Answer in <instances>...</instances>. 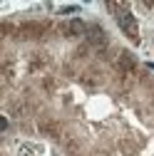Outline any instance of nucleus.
Listing matches in <instances>:
<instances>
[{"label":"nucleus","instance_id":"423d86ee","mask_svg":"<svg viewBox=\"0 0 154 156\" xmlns=\"http://www.w3.org/2000/svg\"><path fill=\"white\" fill-rule=\"evenodd\" d=\"M147 67H149V69H154V62H147Z\"/></svg>","mask_w":154,"mask_h":156},{"label":"nucleus","instance_id":"7ed1b4c3","mask_svg":"<svg viewBox=\"0 0 154 156\" xmlns=\"http://www.w3.org/2000/svg\"><path fill=\"white\" fill-rule=\"evenodd\" d=\"M65 32H67V35H72V37H80V35H87V25L80 20V17H75V20H70V23H67Z\"/></svg>","mask_w":154,"mask_h":156},{"label":"nucleus","instance_id":"f257e3e1","mask_svg":"<svg viewBox=\"0 0 154 156\" xmlns=\"http://www.w3.org/2000/svg\"><path fill=\"white\" fill-rule=\"evenodd\" d=\"M109 10L114 12V20H117V25L124 30V35L129 37L132 42H139V27H137L134 15L129 12V8L124 3H109Z\"/></svg>","mask_w":154,"mask_h":156},{"label":"nucleus","instance_id":"39448f33","mask_svg":"<svg viewBox=\"0 0 154 156\" xmlns=\"http://www.w3.org/2000/svg\"><path fill=\"white\" fill-rule=\"evenodd\" d=\"M77 10H80L77 5H67V8H62L60 12H62V15H70V12H77Z\"/></svg>","mask_w":154,"mask_h":156},{"label":"nucleus","instance_id":"20e7f679","mask_svg":"<svg viewBox=\"0 0 154 156\" xmlns=\"http://www.w3.org/2000/svg\"><path fill=\"white\" fill-rule=\"evenodd\" d=\"M117 65L129 74V72H134V57H132L129 52H122V55H119V60H117Z\"/></svg>","mask_w":154,"mask_h":156},{"label":"nucleus","instance_id":"f03ea898","mask_svg":"<svg viewBox=\"0 0 154 156\" xmlns=\"http://www.w3.org/2000/svg\"><path fill=\"white\" fill-rule=\"evenodd\" d=\"M87 40L94 47H105L107 45V32L102 27H97V25H92V27H87Z\"/></svg>","mask_w":154,"mask_h":156}]
</instances>
